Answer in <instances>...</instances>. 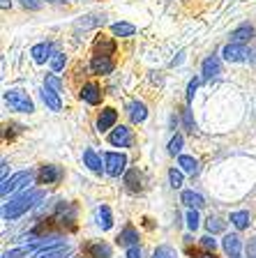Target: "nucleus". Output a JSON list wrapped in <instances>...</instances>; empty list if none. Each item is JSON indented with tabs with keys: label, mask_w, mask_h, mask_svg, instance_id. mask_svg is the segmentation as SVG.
<instances>
[{
	"label": "nucleus",
	"mask_w": 256,
	"mask_h": 258,
	"mask_svg": "<svg viewBox=\"0 0 256 258\" xmlns=\"http://www.w3.org/2000/svg\"><path fill=\"white\" fill-rule=\"evenodd\" d=\"M42 199H44L42 189H32V191L19 196V199L10 201V203L3 208V217H5V219H16V217H21L23 212H28L32 205L37 203V201H42Z\"/></svg>",
	"instance_id": "nucleus-1"
},
{
	"label": "nucleus",
	"mask_w": 256,
	"mask_h": 258,
	"mask_svg": "<svg viewBox=\"0 0 256 258\" xmlns=\"http://www.w3.org/2000/svg\"><path fill=\"white\" fill-rule=\"evenodd\" d=\"M5 102L10 104V108H14V111H21V113H32L35 111L30 97H28L23 90H7L5 92Z\"/></svg>",
	"instance_id": "nucleus-2"
},
{
	"label": "nucleus",
	"mask_w": 256,
	"mask_h": 258,
	"mask_svg": "<svg viewBox=\"0 0 256 258\" xmlns=\"http://www.w3.org/2000/svg\"><path fill=\"white\" fill-rule=\"evenodd\" d=\"M30 180H32V173L30 171L16 173V175H12L10 180H3L0 194H3V196H7V194H12V191H16V189H21V187H26V184H30Z\"/></svg>",
	"instance_id": "nucleus-3"
},
{
	"label": "nucleus",
	"mask_w": 256,
	"mask_h": 258,
	"mask_svg": "<svg viewBox=\"0 0 256 258\" xmlns=\"http://www.w3.org/2000/svg\"><path fill=\"white\" fill-rule=\"evenodd\" d=\"M104 166H107L109 175H120L127 166V157L120 155V152H107L104 155Z\"/></svg>",
	"instance_id": "nucleus-4"
},
{
	"label": "nucleus",
	"mask_w": 256,
	"mask_h": 258,
	"mask_svg": "<svg viewBox=\"0 0 256 258\" xmlns=\"http://www.w3.org/2000/svg\"><path fill=\"white\" fill-rule=\"evenodd\" d=\"M109 143L111 145H118V148H129L132 145V129H127V127H116L111 132V136H109Z\"/></svg>",
	"instance_id": "nucleus-5"
},
{
	"label": "nucleus",
	"mask_w": 256,
	"mask_h": 258,
	"mask_svg": "<svg viewBox=\"0 0 256 258\" xmlns=\"http://www.w3.org/2000/svg\"><path fill=\"white\" fill-rule=\"evenodd\" d=\"M222 53H224V58L229 62H242V60H247L249 51H247L245 44H226Z\"/></svg>",
	"instance_id": "nucleus-6"
},
{
	"label": "nucleus",
	"mask_w": 256,
	"mask_h": 258,
	"mask_svg": "<svg viewBox=\"0 0 256 258\" xmlns=\"http://www.w3.org/2000/svg\"><path fill=\"white\" fill-rule=\"evenodd\" d=\"M90 67H92V72H95V74H111L116 64H113L111 55H99V53H97L95 58H92Z\"/></svg>",
	"instance_id": "nucleus-7"
},
{
	"label": "nucleus",
	"mask_w": 256,
	"mask_h": 258,
	"mask_svg": "<svg viewBox=\"0 0 256 258\" xmlns=\"http://www.w3.org/2000/svg\"><path fill=\"white\" fill-rule=\"evenodd\" d=\"M63 177V168L60 166H42L39 168V182L42 184H54Z\"/></svg>",
	"instance_id": "nucleus-8"
},
{
	"label": "nucleus",
	"mask_w": 256,
	"mask_h": 258,
	"mask_svg": "<svg viewBox=\"0 0 256 258\" xmlns=\"http://www.w3.org/2000/svg\"><path fill=\"white\" fill-rule=\"evenodd\" d=\"M116 120H118L116 108H104V111L99 113V118H97V129H99V132H107V129H111L113 124H116Z\"/></svg>",
	"instance_id": "nucleus-9"
},
{
	"label": "nucleus",
	"mask_w": 256,
	"mask_h": 258,
	"mask_svg": "<svg viewBox=\"0 0 256 258\" xmlns=\"http://www.w3.org/2000/svg\"><path fill=\"white\" fill-rule=\"evenodd\" d=\"M222 247H224V251L229 258H240L242 244H240V237L238 235H226L224 240H222Z\"/></svg>",
	"instance_id": "nucleus-10"
},
{
	"label": "nucleus",
	"mask_w": 256,
	"mask_h": 258,
	"mask_svg": "<svg viewBox=\"0 0 256 258\" xmlns=\"http://www.w3.org/2000/svg\"><path fill=\"white\" fill-rule=\"evenodd\" d=\"M219 74H222V62H219V58L210 55V58L203 60V79H217Z\"/></svg>",
	"instance_id": "nucleus-11"
},
{
	"label": "nucleus",
	"mask_w": 256,
	"mask_h": 258,
	"mask_svg": "<svg viewBox=\"0 0 256 258\" xmlns=\"http://www.w3.org/2000/svg\"><path fill=\"white\" fill-rule=\"evenodd\" d=\"M81 99L83 102H88V104H99L101 102V90H99V86L97 83H88V86H83V90H81Z\"/></svg>",
	"instance_id": "nucleus-12"
},
{
	"label": "nucleus",
	"mask_w": 256,
	"mask_h": 258,
	"mask_svg": "<svg viewBox=\"0 0 256 258\" xmlns=\"http://www.w3.org/2000/svg\"><path fill=\"white\" fill-rule=\"evenodd\" d=\"M136 240H139V233H136V228L134 226H125V231L118 235V244L120 247H136Z\"/></svg>",
	"instance_id": "nucleus-13"
},
{
	"label": "nucleus",
	"mask_w": 256,
	"mask_h": 258,
	"mask_svg": "<svg viewBox=\"0 0 256 258\" xmlns=\"http://www.w3.org/2000/svg\"><path fill=\"white\" fill-rule=\"evenodd\" d=\"M85 251L90 258H111V247L107 242H92V244L85 247Z\"/></svg>",
	"instance_id": "nucleus-14"
},
{
	"label": "nucleus",
	"mask_w": 256,
	"mask_h": 258,
	"mask_svg": "<svg viewBox=\"0 0 256 258\" xmlns=\"http://www.w3.org/2000/svg\"><path fill=\"white\" fill-rule=\"evenodd\" d=\"M70 249L67 247H51V249H42L32 258H70Z\"/></svg>",
	"instance_id": "nucleus-15"
},
{
	"label": "nucleus",
	"mask_w": 256,
	"mask_h": 258,
	"mask_svg": "<svg viewBox=\"0 0 256 258\" xmlns=\"http://www.w3.org/2000/svg\"><path fill=\"white\" fill-rule=\"evenodd\" d=\"M145 115H148V108H145V104H141V102H132V104H129V118H132L134 124L143 122Z\"/></svg>",
	"instance_id": "nucleus-16"
},
{
	"label": "nucleus",
	"mask_w": 256,
	"mask_h": 258,
	"mask_svg": "<svg viewBox=\"0 0 256 258\" xmlns=\"http://www.w3.org/2000/svg\"><path fill=\"white\" fill-rule=\"evenodd\" d=\"M42 99L51 111H60V108H63V104H60V99H58V92L51 90V88H44L42 90Z\"/></svg>",
	"instance_id": "nucleus-17"
},
{
	"label": "nucleus",
	"mask_w": 256,
	"mask_h": 258,
	"mask_svg": "<svg viewBox=\"0 0 256 258\" xmlns=\"http://www.w3.org/2000/svg\"><path fill=\"white\" fill-rule=\"evenodd\" d=\"M30 55H32V60L39 64L46 62V58H51V44H37V46H32Z\"/></svg>",
	"instance_id": "nucleus-18"
},
{
	"label": "nucleus",
	"mask_w": 256,
	"mask_h": 258,
	"mask_svg": "<svg viewBox=\"0 0 256 258\" xmlns=\"http://www.w3.org/2000/svg\"><path fill=\"white\" fill-rule=\"evenodd\" d=\"M182 203L185 205H189L192 210H198V208H203V196L201 194H194V191H182Z\"/></svg>",
	"instance_id": "nucleus-19"
},
{
	"label": "nucleus",
	"mask_w": 256,
	"mask_h": 258,
	"mask_svg": "<svg viewBox=\"0 0 256 258\" xmlns=\"http://www.w3.org/2000/svg\"><path fill=\"white\" fill-rule=\"evenodd\" d=\"M83 159H85V166L90 168L92 173H101V159L95 155V150H85Z\"/></svg>",
	"instance_id": "nucleus-20"
},
{
	"label": "nucleus",
	"mask_w": 256,
	"mask_h": 258,
	"mask_svg": "<svg viewBox=\"0 0 256 258\" xmlns=\"http://www.w3.org/2000/svg\"><path fill=\"white\" fill-rule=\"evenodd\" d=\"M231 224H233L238 231L247 228V226H249V212H245V210H242V212H233V215H231Z\"/></svg>",
	"instance_id": "nucleus-21"
},
{
	"label": "nucleus",
	"mask_w": 256,
	"mask_h": 258,
	"mask_svg": "<svg viewBox=\"0 0 256 258\" xmlns=\"http://www.w3.org/2000/svg\"><path fill=\"white\" fill-rule=\"evenodd\" d=\"M251 35H254V28H251V26H240V28H235L231 37H233L238 44H242V42H247Z\"/></svg>",
	"instance_id": "nucleus-22"
},
{
	"label": "nucleus",
	"mask_w": 256,
	"mask_h": 258,
	"mask_svg": "<svg viewBox=\"0 0 256 258\" xmlns=\"http://www.w3.org/2000/svg\"><path fill=\"white\" fill-rule=\"evenodd\" d=\"M178 164H180V168L185 173H196L198 171V164H196V159L194 157H187V155H180V159H178Z\"/></svg>",
	"instance_id": "nucleus-23"
},
{
	"label": "nucleus",
	"mask_w": 256,
	"mask_h": 258,
	"mask_svg": "<svg viewBox=\"0 0 256 258\" xmlns=\"http://www.w3.org/2000/svg\"><path fill=\"white\" fill-rule=\"evenodd\" d=\"M97 215H99V226H101V228H104V231H109V228H111V226H113L111 210H109L107 205H101V208H99V212H97Z\"/></svg>",
	"instance_id": "nucleus-24"
},
{
	"label": "nucleus",
	"mask_w": 256,
	"mask_h": 258,
	"mask_svg": "<svg viewBox=\"0 0 256 258\" xmlns=\"http://www.w3.org/2000/svg\"><path fill=\"white\" fill-rule=\"evenodd\" d=\"M134 30L136 28L132 23H116L113 26V35H118V37H129V35H134Z\"/></svg>",
	"instance_id": "nucleus-25"
},
{
	"label": "nucleus",
	"mask_w": 256,
	"mask_h": 258,
	"mask_svg": "<svg viewBox=\"0 0 256 258\" xmlns=\"http://www.w3.org/2000/svg\"><path fill=\"white\" fill-rule=\"evenodd\" d=\"M136 177H141L139 171H129L127 177H125V182H127V187L132 189V191H139V189H141V184H136Z\"/></svg>",
	"instance_id": "nucleus-26"
},
{
	"label": "nucleus",
	"mask_w": 256,
	"mask_h": 258,
	"mask_svg": "<svg viewBox=\"0 0 256 258\" xmlns=\"http://www.w3.org/2000/svg\"><path fill=\"white\" fill-rule=\"evenodd\" d=\"M152 258H176V251L164 244V247H157V251L152 253Z\"/></svg>",
	"instance_id": "nucleus-27"
},
{
	"label": "nucleus",
	"mask_w": 256,
	"mask_h": 258,
	"mask_svg": "<svg viewBox=\"0 0 256 258\" xmlns=\"http://www.w3.org/2000/svg\"><path fill=\"white\" fill-rule=\"evenodd\" d=\"M180 150H182V136H173L169 143V152L171 155H178Z\"/></svg>",
	"instance_id": "nucleus-28"
},
{
	"label": "nucleus",
	"mask_w": 256,
	"mask_h": 258,
	"mask_svg": "<svg viewBox=\"0 0 256 258\" xmlns=\"http://www.w3.org/2000/svg\"><path fill=\"white\" fill-rule=\"evenodd\" d=\"M169 180H171V187H180L182 184V173L180 171H176V168H171V173H169Z\"/></svg>",
	"instance_id": "nucleus-29"
},
{
	"label": "nucleus",
	"mask_w": 256,
	"mask_h": 258,
	"mask_svg": "<svg viewBox=\"0 0 256 258\" xmlns=\"http://www.w3.org/2000/svg\"><path fill=\"white\" fill-rule=\"evenodd\" d=\"M28 251H30V249H28V247H21V249H12V251H5V253H3V258H23V256H26Z\"/></svg>",
	"instance_id": "nucleus-30"
},
{
	"label": "nucleus",
	"mask_w": 256,
	"mask_h": 258,
	"mask_svg": "<svg viewBox=\"0 0 256 258\" xmlns=\"http://www.w3.org/2000/svg\"><path fill=\"white\" fill-rule=\"evenodd\" d=\"M187 226H189L192 231H196V228H198V215H196V210H189V212H187Z\"/></svg>",
	"instance_id": "nucleus-31"
},
{
	"label": "nucleus",
	"mask_w": 256,
	"mask_h": 258,
	"mask_svg": "<svg viewBox=\"0 0 256 258\" xmlns=\"http://www.w3.org/2000/svg\"><path fill=\"white\" fill-rule=\"evenodd\" d=\"M51 67H54L56 72H60L65 67V55L63 53H56L54 58H51Z\"/></svg>",
	"instance_id": "nucleus-32"
},
{
	"label": "nucleus",
	"mask_w": 256,
	"mask_h": 258,
	"mask_svg": "<svg viewBox=\"0 0 256 258\" xmlns=\"http://www.w3.org/2000/svg\"><path fill=\"white\" fill-rule=\"evenodd\" d=\"M222 228H224V221L213 219V217H210V219H208V231H210V233H219Z\"/></svg>",
	"instance_id": "nucleus-33"
},
{
	"label": "nucleus",
	"mask_w": 256,
	"mask_h": 258,
	"mask_svg": "<svg viewBox=\"0 0 256 258\" xmlns=\"http://www.w3.org/2000/svg\"><path fill=\"white\" fill-rule=\"evenodd\" d=\"M46 88H51V90L60 92V81L56 79V76H46Z\"/></svg>",
	"instance_id": "nucleus-34"
},
{
	"label": "nucleus",
	"mask_w": 256,
	"mask_h": 258,
	"mask_svg": "<svg viewBox=\"0 0 256 258\" xmlns=\"http://www.w3.org/2000/svg\"><path fill=\"white\" fill-rule=\"evenodd\" d=\"M198 83H201V81H198V79H194L192 83H189V90H187V99H189V102H192V99H194V92H196Z\"/></svg>",
	"instance_id": "nucleus-35"
},
{
	"label": "nucleus",
	"mask_w": 256,
	"mask_h": 258,
	"mask_svg": "<svg viewBox=\"0 0 256 258\" xmlns=\"http://www.w3.org/2000/svg\"><path fill=\"white\" fill-rule=\"evenodd\" d=\"M201 242H203V247H206V249H215V244H217V242H215V240H213V237H210V235L201 237Z\"/></svg>",
	"instance_id": "nucleus-36"
},
{
	"label": "nucleus",
	"mask_w": 256,
	"mask_h": 258,
	"mask_svg": "<svg viewBox=\"0 0 256 258\" xmlns=\"http://www.w3.org/2000/svg\"><path fill=\"white\" fill-rule=\"evenodd\" d=\"M127 258H141V249L139 247H129L127 249Z\"/></svg>",
	"instance_id": "nucleus-37"
},
{
	"label": "nucleus",
	"mask_w": 256,
	"mask_h": 258,
	"mask_svg": "<svg viewBox=\"0 0 256 258\" xmlns=\"http://www.w3.org/2000/svg\"><path fill=\"white\" fill-rule=\"evenodd\" d=\"M21 3L26 7H30V10H39V3H37V0H21Z\"/></svg>",
	"instance_id": "nucleus-38"
},
{
	"label": "nucleus",
	"mask_w": 256,
	"mask_h": 258,
	"mask_svg": "<svg viewBox=\"0 0 256 258\" xmlns=\"http://www.w3.org/2000/svg\"><path fill=\"white\" fill-rule=\"evenodd\" d=\"M185 124H187V127H189V129H194V122H192V113H189V111H185Z\"/></svg>",
	"instance_id": "nucleus-39"
},
{
	"label": "nucleus",
	"mask_w": 256,
	"mask_h": 258,
	"mask_svg": "<svg viewBox=\"0 0 256 258\" xmlns=\"http://www.w3.org/2000/svg\"><path fill=\"white\" fill-rule=\"evenodd\" d=\"M198 258H217V256H215V253H201Z\"/></svg>",
	"instance_id": "nucleus-40"
},
{
	"label": "nucleus",
	"mask_w": 256,
	"mask_h": 258,
	"mask_svg": "<svg viewBox=\"0 0 256 258\" xmlns=\"http://www.w3.org/2000/svg\"><path fill=\"white\" fill-rule=\"evenodd\" d=\"M0 5H3V10H7V7H10V0H3Z\"/></svg>",
	"instance_id": "nucleus-41"
},
{
	"label": "nucleus",
	"mask_w": 256,
	"mask_h": 258,
	"mask_svg": "<svg viewBox=\"0 0 256 258\" xmlns=\"http://www.w3.org/2000/svg\"><path fill=\"white\" fill-rule=\"evenodd\" d=\"M48 3H56V5H60V3H63V0H48Z\"/></svg>",
	"instance_id": "nucleus-42"
}]
</instances>
